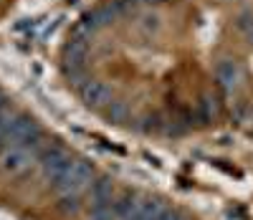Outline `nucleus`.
I'll return each instance as SVG.
<instances>
[{
    "label": "nucleus",
    "instance_id": "nucleus-1",
    "mask_svg": "<svg viewBox=\"0 0 253 220\" xmlns=\"http://www.w3.org/2000/svg\"><path fill=\"white\" fill-rule=\"evenodd\" d=\"M91 182H94V167H91V162H86V160H74L71 170L61 177V182L53 185V192H56V195H69V192L81 195L84 190L91 187Z\"/></svg>",
    "mask_w": 253,
    "mask_h": 220
},
{
    "label": "nucleus",
    "instance_id": "nucleus-19",
    "mask_svg": "<svg viewBox=\"0 0 253 220\" xmlns=\"http://www.w3.org/2000/svg\"><path fill=\"white\" fill-rule=\"evenodd\" d=\"M137 3H157V0H137Z\"/></svg>",
    "mask_w": 253,
    "mask_h": 220
},
{
    "label": "nucleus",
    "instance_id": "nucleus-2",
    "mask_svg": "<svg viewBox=\"0 0 253 220\" xmlns=\"http://www.w3.org/2000/svg\"><path fill=\"white\" fill-rule=\"evenodd\" d=\"M89 197H91L89 213L112 208V203H114V182H112L109 177H99V180H94L91 187H89Z\"/></svg>",
    "mask_w": 253,
    "mask_h": 220
},
{
    "label": "nucleus",
    "instance_id": "nucleus-7",
    "mask_svg": "<svg viewBox=\"0 0 253 220\" xmlns=\"http://www.w3.org/2000/svg\"><path fill=\"white\" fill-rule=\"evenodd\" d=\"M112 20H114V10H112L109 5H101V8H96V10L84 13L81 23L86 26V28H91V31H99V28H104V26H109Z\"/></svg>",
    "mask_w": 253,
    "mask_h": 220
},
{
    "label": "nucleus",
    "instance_id": "nucleus-10",
    "mask_svg": "<svg viewBox=\"0 0 253 220\" xmlns=\"http://www.w3.org/2000/svg\"><path fill=\"white\" fill-rule=\"evenodd\" d=\"M56 210L61 215H76L81 210V195L76 192H69V195H58V203H56Z\"/></svg>",
    "mask_w": 253,
    "mask_h": 220
},
{
    "label": "nucleus",
    "instance_id": "nucleus-4",
    "mask_svg": "<svg viewBox=\"0 0 253 220\" xmlns=\"http://www.w3.org/2000/svg\"><path fill=\"white\" fill-rule=\"evenodd\" d=\"M241 76H243V71H241V66L236 61H220L218 69H215V79H218L220 89L225 94H233L238 89V86H241Z\"/></svg>",
    "mask_w": 253,
    "mask_h": 220
},
{
    "label": "nucleus",
    "instance_id": "nucleus-18",
    "mask_svg": "<svg viewBox=\"0 0 253 220\" xmlns=\"http://www.w3.org/2000/svg\"><path fill=\"white\" fill-rule=\"evenodd\" d=\"M246 38H248V41H251V43H253V28H251V31H248V33H246Z\"/></svg>",
    "mask_w": 253,
    "mask_h": 220
},
{
    "label": "nucleus",
    "instance_id": "nucleus-11",
    "mask_svg": "<svg viewBox=\"0 0 253 220\" xmlns=\"http://www.w3.org/2000/svg\"><path fill=\"white\" fill-rule=\"evenodd\" d=\"M71 165H74V160H71V155H66V157H61L56 165H51V167L43 172V175H46V180L51 182V187H53L56 182H61V177L71 170Z\"/></svg>",
    "mask_w": 253,
    "mask_h": 220
},
{
    "label": "nucleus",
    "instance_id": "nucleus-15",
    "mask_svg": "<svg viewBox=\"0 0 253 220\" xmlns=\"http://www.w3.org/2000/svg\"><path fill=\"white\" fill-rule=\"evenodd\" d=\"M236 26H238L241 33H248V31L253 28V15H251V13H241L238 20H236Z\"/></svg>",
    "mask_w": 253,
    "mask_h": 220
},
{
    "label": "nucleus",
    "instance_id": "nucleus-5",
    "mask_svg": "<svg viewBox=\"0 0 253 220\" xmlns=\"http://www.w3.org/2000/svg\"><path fill=\"white\" fill-rule=\"evenodd\" d=\"M79 94H81V99L86 101L89 106H96V104H104V101H109V86H104L101 81H94V79H89L86 84L79 89Z\"/></svg>",
    "mask_w": 253,
    "mask_h": 220
},
{
    "label": "nucleus",
    "instance_id": "nucleus-13",
    "mask_svg": "<svg viewBox=\"0 0 253 220\" xmlns=\"http://www.w3.org/2000/svg\"><path fill=\"white\" fill-rule=\"evenodd\" d=\"M107 119L114 122V124L129 122V109H126V104H122V101H112L109 109H107Z\"/></svg>",
    "mask_w": 253,
    "mask_h": 220
},
{
    "label": "nucleus",
    "instance_id": "nucleus-14",
    "mask_svg": "<svg viewBox=\"0 0 253 220\" xmlns=\"http://www.w3.org/2000/svg\"><path fill=\"white\" fill-rule=\"evenodd\" d=\"M162 127H165V117H162V114H157V112L147 114V117L142 119V124H139V129H142V132H147V134H160Z\"/></svg>",
    "mask_w": 253,
    "mask_h": 220
},
{
    "label": "nucleus",
    "instance_id": "nucleus-3",
    "mask_svg": "<svg viewBox=\"0 0 253 220\" xmlns=\"http://www.w3.org/2000/svg\"><path fill=\"white\" fill-rule=\"evenodd\" d=\"M33 162L36 157L20 147H10L0 155V170H5V172H26Z\"/></svg>",
    "mask_w": 253,
    "mask_h": 220
},
{
    "label": "nucleus",
    "instance_id": "nucleus-16",
    "mask_svg": "<svg viewBox=\"0 0 253 220\" xmlns=\"http://www.w3.org/2000/svg\"><path fill=\"white\" fill-rule=\"evenodd\" d=\"M89 220H117V215H114L112 208H107V210H96V213H91Z\"/></svg>",
    "mask_w": 253,
    "mask_h": 220
},
{
    "label": "nucleus",
    "instance_id": "nucleus-12",
    "mask_svg": "<svg viewBox=\"0 0 253 220\" xmlns=\"http://www.w3.org/2000/svg\"><path fill=\"white\" fill-rule=\"evenodd\" d=\"M230 119H233L236 124H253V106L248 104V101H238L236 106H233V112H230Z\"/></svg>",
    "mask_w": 253,
    "mask_h": 220
},
{
    "label": "nucleus",
    "instance_id": "nucleus-17",
    "mask_svg": "<svg viewBox=\"0 0 253 220\" xmlns=\"http://www.w3.org/2000/svg\"><path fill=\"white\" fill-rule=\"evenodd\" d=\"M144 20H147V23H144L147 31H155V28L160 26V23H157V15H150V18H144Z\"/></svg>",
    "mask_w": 253,
    "mask_h": 220
},
{
    "label": "nucleus",
    "instance_id": "nucleus-8",
    "mask_svg": "<svg viewBox=\"0 0 253 220\" xmlns=\"http://www.w3.org/2000/svg\"><path fill=\"white\" fill-rule=\"evenodd\" d=\"M139 208V203H137V197L126 190V192H122V195H114V203H112V210H114V215H117V220H124L126 215H132L134 210Z\"/></svg>",
    "mask_w": 253,
    "mask_h": 220
},
{
    "label": "nucleus",
    "instance_id": "nucleus-6",
    "mask_svg": "<svg viewBox=\"0 0 253 220\" xmlns=\"http://www.w3.org/2000/svg\"><path fill=\"white\" fill-rule=\"evenodd\" d=\"M69 152L63 144H43L38 152H36V162L41 165V172H46L51 165H56L61 157H66Z\"/></svg>",
    "mask_w": 253,
    "mask_h": 220
},
{
    "label": "nucleus",
    "instance_id": "nucleus-9",
    "mask_svg": "<svg viewBox=\"0 0 253 220\" xmlns=\"http://www.w3.org/2000/svg\"><path fill=\"white\" fill-rule=\"evenodd\" d=\"M198 114H200V122H215L220 117V101L213 94H203L198 104Z\"/></svg>",
    "mask_w": 253,
    "mask_h": 220
}]
</instances>
